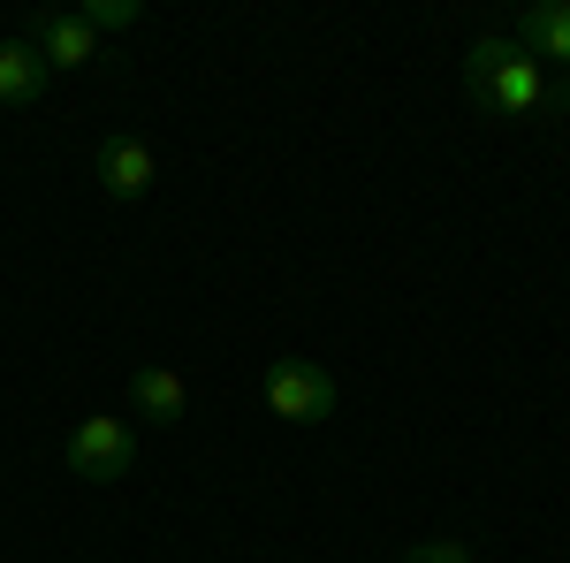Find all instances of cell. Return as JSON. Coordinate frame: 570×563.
<instances>
[{
	"mask_svg": "<svg viewBox=\"0 0 570 563\" xmlns=\"http://www.w3.org/2000/svg\"><path fill=\"white\" fill-rule=\"evenodd\" d=\"M464 91H472V107L494 115V123H570V85L548 77L525 46L502 39V31L464 46Z\"/></svg>",
	"mask_w": 570,
	"mask_h": 563,
	"instance_id": "cell-1",
	"label": "cell"
},
{
	"mask_svg": "<svg viewBox=\"0 0 570 563\" xmlns=\"http://www.w3.org/2000/svg\"><path fill=\"white\" fill-rule=\"evenodd\" d=\"M266 411H274L282 427H320V419L335 411V373L312 366V358H297V350H282V358L266 366Z\"/></svg>",
	"mask_w": 570,
	"mask_h": 563,
	"instance_id": "cell-2",
	"label": "cell"
},
{
	"mask_svg": "<svg viewBox=\"0 0 570 563\" xmlns=\"http://www.w3.org/2000/svg\"><path fill=\"white\" fill-rule=\"evenodd\" d=\"M61 465H69L77 479H122L137 465V434L122 427V419H107V411H91V419H77V427H69Z\"/></svg>",
	"mask_w": 570,
	"mask_h": 563,
	"instance_id": "cell-3",
	"label": "cell"
},
{
	"mask_svg": "<svg viewBox=\"0 0 570 563\" xmlns=\"http://www.w3.org/2000/svg\"><path fill=\"white\" fill-rule=\"evenodd\" d=\"M153 183H160V153L145 145V137H107L99 145V191L115 198V206H137V198H153Z\"/></svg>",
	"mask_w": 570,
	"mask_h": 563,
	"instance_id": "cell-4",
	"label": "cell"
},
{
	"mask_svg": "<svg viewBox=\"0 0 570 563\" xmlns=\"http://www.w3.org/2000/svg\"><path fill=\"white\" fill-rule=\"evenodd\" d=\"M23 39L39 46L46 69H91V61H99V31H91L77 8H46V16H31Z\"/></svg>",
	"mask_w": 570,
	"mask_h": 563,
	"instance_id": "cell-5",
	"label": "cell"
},
{
	"mask_svg": "<svg viewBox=\"0 0 570 563\" xmlns=\"http://www.w3.org/2000/svg\"><path fill=\"white\" fill-rule=\"evenodd\" d=\"M510 39L525 46L548 77H570V0H532L525 16H518V31H510Z\"/></svg>",
	"mask_w": 570,
	"mask_h": 563,
	"instance_id": "cell-6",
	"label": "cell"
},
{
	"mask_svg": "<svg viewBox=\"0 0 570 563\" xmlns=\"http://www.w3.org/2000/svg\"><path fill=\"white\" fill-rule=\"evenodd\" d=\"M46 77H53V69L39 61L31 39H0V107H31L46 91Z\"/></svg>",
	"mask_w": 570,
	"mask_h": 563,
	"instance_id": "cell-7",
	"label": "cell"
},
{
	"mask_svg": "<svg viewBox=\"0 0 570 563\" xmlns=\"http://www.w3.org/2000/svg\"><path fill=\"white\" fill-rule=\"evenodd\" d=\"M130 404L153 419V427H176L183 404H190V389H183V373H168V366H137L130 373Z\"/></svg>",
	"mask_w": 570,
	"mask_h": 563,
	"instance_id": "cell-8",
	"label": "cell"
},
{
	"mask_svg": "<svg viewBox=\"0 0 570 563\" xmlns=\"http://www.w3.org/2000/svg\"><path fill=\"white\" fill-rule=\"evenodd\" d=\"M403 563H472V541L464 533H434V541H411Z\"/></svg>",
	"mask_w": 570,
	"mask_h": 563,
	"instance_id": "cell-9",
	"label": "cell"
},
{
	"mask_svg": "<svg viewBox=\"0 0 570 563\" xmlns=\"http://www.w3.org/2000/svg\"><path fill=\"white\" fill-rule=\"evenodd\" d=\"M77 16H85L91 31H130L137 16H145V0H85Z\"/></svg>",
	"mask_w": 570,
	"mask_h": 563,
	"instance_id": "cell-10",
	"label": "cell"
}]
</instances>
